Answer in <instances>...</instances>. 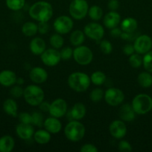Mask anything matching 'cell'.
I'll use <instances>...</instances> for the list:
<instances>
[{"label":"cell","mask_w":152,"mask_h":152,"mask_svg":"<svg viewBox=\"0 0 152 152\" xmlns=\"http://www.w3.org/2000/svg\"><path fill=\"white\" fill-rule=\"evenodd\" d=\"M109 131L112 137L116 139H122L126 135L127 127L123 120H116L109 126Z\"/></svg>","instance_id":"cell-14"},{"label":"cell","mask_w":152,"mask_h":152,"mask_svg":"<svg viewBox=\"0 0 152 152\" xmlns=\"http://www.w3.org/2000/svg\"><path fill=\"white\" fill-rule=\"evenodd\" d=\"M138 23L135 19L132 17L125 18L121 22V29L123 32L134 33L137 30Z\"/></svg>","instance_id":"cell-24"},{"label":"cell","mask_w":152,"mask_h":152,"mask_svg":"<svg viewBox=\"0 0 152 152\" xmlns=\"http://www.w3.org/2000/svg\"><path fill=\"white\" fill-rule=\"evenodd\" d=\"M83 33L89 39L99 41L104 35V29L102 25L96 22H90L83 28Z\"/></svg>","instance_id":"cell-10"},{"label":"cell","mask_w":152,"mask_h":152,"mask_svg":"<svg viewBox=\"0 0 152 152\" xmlns=\"http://www.w3.org/2000/svg\"><path fill=\"white\" fill-rule=\"evenodd\" d=\"M22 32L26 37H33L38 32V26L32 22H27L22 27Z\"/></svg>","instance_id":"cell-29"},{"label":"cell","mask_w":152,"mask_h":152,"mask_svg":"<svg viewBox=\"0 0 152 152\" xmlns=\"http://www.w3.org/2000/svg\"><path fill=\"white\" fill-rule=\"evenodd\" d=\"M122 33V29H119V28H118L117 27H116V28L111 29V31H110V35L113 37H120Z\"/></svg>","instance_id":"cell-49"},{"label":"cell","mask_w":152,"mask_h":152,"mask_svg":"<svg viewBox=\"0 0 152 152\" xmlns=\"http://www.w3.org/2000/svg\"><path fill=\"white\" fill-rule=\"evenodd\" d=\"M70 88L76 92L86 91L91 83L90 77L83 72H74L70 74L67 80Z\"/></svg>","instance_id":"cell-2"},{"label":"cell","mask_w":152,"mask_h":152,"mask_svg":"<svg viewBox=\"0 0 152 152\" xmlns=\"http://www.w3.org/2000/svg\"><path fill=\"white\" fill-rule=\"evenodd\" d=\"M119 150L122 152H130L132 151V146L126 140H121L119 142Z\"/></svg>","instance_id":"cell-41"},{"label":"cell","mask_w":152,"mask_h":152,"mask_svg":"<svg viewBox=\"0 0 152 152\" xmlns=\"http://www.w3.org/2000/svg\"><path fill=\"white\" fill-rule=\"evenodd\" d=\"M43 126L51 134H58L62 129V124L58 118L55 117H48L44 120Z\"/></svg>","instance_id":"cell-18"},{"label":"cell","mask_w":152,"mask_h":152,"mask_svg":"<svg viewBox=\"0 0 152 152\" xmlns=\"http://www.w3.org/2000/svg\"><path fill=\"white\" fill-rule=\"evenodd\" d=\"M3 110L7 115L15 117L17 116V103L13 99H7L3 103Z\"/></svg>","instance_id":"cell-25"},{"label":"cell","mask_w":152,"mask_h":152,"mask_svg":"<svg viewBox=\"0 0 152 152\" xmlns=\"http://www.w3.org/2000/svg\"><path fill=\"white\" fill-rule=\"evenodd\" d=\"M29 15L37 22H49L53 16L52 4L46 1H39L30 7Z\"/></svg>","instance_id":"cell-1"},{"label":"cell","mask_w":152,"mask_h":152,"mask_svg":"<svg viewBox=\"0 0 152 152\" xmlns=\"http://www.w3.org/2000/svg\"><path fill=\"white\" fill-rule=\"evenodd\" d=\"M120 37L122 39H125V40H133V39H135L137 38V37H135V32L126 33V32H123V31H122Z\"/></svg>","instance_id":"cell-47"},{"label":"cell","mask_w":152,"mask_h":152,"mask_svg":"<svg viewBox=\"0 0 152 152\" xmlns=\"http://www.w3.org/2000/svg\"><path fill=\"white\" fill-rule=\"evenodd\" d=\"M19 120L20 123L31 124V114L26 112H22L19 114Z\"/></svg>","instance_id":"cell-42"},{"label":"cell","mask_w":152,"mask_h":152,"mask_svg":"<svg viewBox=\"0 0 152 152\" xmlns=\"http://www.w3.org/2000/svg\"><path fill=\"white\" fill-rule=\"evenodd\" d=\"M137 82L141 87L148 88L152 86V75L149 72H142L137 77Z\"/></svg>","instance_id":"cell-28"},{"label":"cell","mask_w":152,"mask_h":152,"mask_svg":"<svg viewBox=\"0 0 152 152\" xmlns=\"http://www.w3.org/2000/svg\"><path fill=\"white\" fill-rule=\"evenodd\" d=\"M131 105L136 114H145L152 110V98L144 94H138L133 99Z\"/></svg>","instance_id":"cell-5"},{"label":"cell","mask_w":152,"mask_h":152,"mask_svg":"<svg viewBox=\"0 0 152 152\" xmlns=\"http://www.w3.org/2000/svg\"><path fill=\"white\" fill-rule=\"evenodd\" d=\"M120 22L121 16L116 10H110L104 16V20H103L104 26L110 30L117 27Z\"/></svg>","instance_id":"cell-17"},{"label":"cell","mask_w":152,"mask_h":152,"mask_svg":"<svg viewBox=\"0 0 152 152\" xmlns=\"http://www.w3.org/2000/svg\"><path fill=\"white\" fill-rule=\"evenodd\" d=\"M51 133L46 129H40L34 132V138L36 142L40 145L48 143L51 140Z\"/></svg>","instance_id":"cell-26"},{"label":"cell","mask_w":152,"mask_h":152,"mask_svg":"<svg viewBox=\"0 0 152 152\" xmlns=\"http://www.w3.org/2000/svg\"><path fill=\"white\" fill-rule=\"evenodd\" d=\"M73 25L72 19L69 16H61L55 19L53 27L58 34H66L72 31Z\"/></svg>","instance_id":"cell-9"},{"label":"cell","mask_w":152,"mask_h":152,"mask_svg":"<svg viewBox=\"0 0 152 152\" xmlns=\"http://www.w3.org/2000/svg\"><path fill=\"white\" fill-rule=\"evenodd\" d=\"M71 1H72V0H71Z\"/></svg>","instance_id":"cell-51"},{"label":"cell","mask_w":152,"mask_h":152,"mask_svg":"<svg viewBox=\"0 0 152 152\" xmlns=\"http://www.w3.org/2000/svg\"><path fill=\"white\" fill-rule=\"evenodd\" d=\"M91 83L95 86H101L106 81V75L102 71H95L90 77Z\"/></svg>","instance_id":"cell-31"},{"label":"cell","mask_w":152,"mask_h":152,"mask_svg":"<svg viewBox=\"0 0 152 152\" xmlns=\"http://www.w3.org/2000/svg\"><path fill=\"white\" fill-rule=\"evenodd\" d=\"M10 93L13 97L19 98L23 96L24 89H22V88L20 87V86H14L11 88Z\"/></svg>","instance_id":"cell-40"},{"label":"cell","mask_w":152,"mask_h":152,"mask_svg":"<svg viewBox=\"0 0 152 152\" xmlns=\"http://www.w3.org/2000/svg\"><path fill=\"white\" fill-rule=\"evenodd\" d=\"M129 63L131 67L134 68H139L142 65V57L140 56L139 53H133L132 55L129 56Z\"/></svg>","instance_id":"cell-34"},{"label":"cell","mask_w":152,"mask_h":152,"mask_svg":"<svg viewBox=\"0 0 152 152\" xmlns=\"http://www.w3.org/2000/svg\"><path fill=\"white\" fill-rule=\"evenodd\" d=\"M6 5L10 10L17 11L23 8L25 0H5Z\"/></svg>","instance_id":"cell-33"},{"label":"cell","mask_w":152,"mask_h":152,"mask_svg":"<svg viewBox=\"0 0 152 152\" xmlns=\"http://www.w3.org/2000/svg\"><path fill=\"white\" fill-rule=\"evenodd\" d=\"M49 42H50V45L52 46V48L55 49L61 48L64 44L63 38L62 37L61 34H58V33L51 36Z\"/></svg>","instance_id":"cell-32"},{"label":"cell","mask_w":152,"mask_h":152,"mask_svg":"<svg viewBox=\"0 0 152 152\" xmlns=\"http://www.w3.org/2000/svg\"><path fill=\"white\" fill-rule=\"evenodd\" d=\"M88 14L89 18L93 21H98L103 16V10L101 7L98 5H93L89 8Z\"/></svg>","instance_id":"cell-30"},{"label":"cell","mask_w":152,"mask_h":152,"mask_svg":"<svg viewBox=\"0 0 152 152\" xmlns=\"http://www.w3.org/2000/svg\"><path fill=\"white\" fill-rule=\"evenodd\" d=\"M23 97L28 105L38 106L44 99L45 94L40 86L30 85L24 89Z\"/></svg>","instance_id":"cell-3"},{"label":"cell","mask_w":152,"mask_h":152,"mask_svg":"<svg viewBox=\"0 0 152 152\" xmlns=\"http://www.w3.org/2000/svg\"><path fill=\"white\" fill-rule=\"evenodd\" d=\"M142 65L148 72L152 73V51H148L143 56Z\"/></svg>","instance_id":"cell-35"},{"label":"cell","mask_w":152,"mask_h":152,"mask_svg":"<svg viewBox=\"0 0 152 152\" xmlns=\"http://www.w3.org/2000/svg\"><path fill=\"white\" fill-rule=\"evenodd\" d=\"M43 116L41 113L35 111L31 114V124L33 126H37V127H42L43 126Z\"/></svg>","instance_id":"cell-37"},{"label":"cell","mask_w":152,"mask_h":152,"mask_svg":"<svg viewBox=\"0 0 152 152\" xmlns=\"http://www.w3.org/2000/svg\"><path fill=\"white\" fill-rule=\"evenodd\" d=\"M135 51L139 54H145L152 48V39L148 35H140L135 39L134 43Z\"/></svg>","instance_id":"cell-12"},{"label":"cell","mask_w":152,"mask_h":152,"mask_svg":"<svg viewBox=\"0 0 152 152\" xmlns=\"http://www.w3.org/2000/svg\"><path fill=\"white\" fill-rule=\"evenodd\" d=\"M41 60L45 65L49 67H53L58 65L61 60V53L58 49H47L41 54Z\"/></svg>","instance_id":"cell-11"},{"label":"cell","mask_w":152,"mask_h":152,"mask_svg":"<svg viewBox=\"0 0 152 152\" xmlns=\"http://www.w3.org/2000/svg\"><path fill=\"white\" fill-rule=\"evenodd\" d=\"M85 40V34L83 31H80V30H76V31H73L69 37L70 43L73 46L81 45L83 43Z\"/></svg>","instance_id":"cell-27"},{"label":"cell","mask_w":152,"mask_h":152,"mask_svg":"<svg viewBox=\"0 0 152 152\" xmlns=\"http://www.w3.org/2000/svg\"><path fill=\"white\" fill-rule=\"evenodd\" d=\"M107 7L110 10H116L119 7V0H109Z\"/></svg>","instance_id":"cell-46"},{"label":"cell","mask_w":152,"mask_h":152,"mask_svg":"<svg viewBox=\"0 0 152 152\" xmlns=\"http://www.w3.org/2000/svg\"><path fill=\"white\" fill-rule=\"evenodd\" d=\"M66 111L67 103L61 98L56 99L50 104L49 112L52 117H57L58 119L61 118L66 114Z\"/></svg>","instance_id":"cell-13"},{"label":"cell","mask_w":152,"mask_h":152,"mask_svg":"<svg viewBox=\"0 0 152 152\" xmlns=\"http://www.w3.org/2000/svg\"><path fill=\"white\" fill-rule=\"evenodd\" d=\"M104 100L110 106H118L125 99V94L122 90L116 88H110L104 92Z\"/></svg>","instance_id":"cell-8"},{"label":"cell","mask_w":152,"mask_h":152,"mask_svg":"<svg viewBox=\"0 0 152 152\" xmlns=\"http://www.w3.org/2000/svg\"><path fill=\"white\" fill-rule=\"evenodd\" d=\"M16 133L20 139L30 140L34 134V129L32 124L20 123L16 128Z\"/></svg>","instance_id":"cell-15"},{"label":"cell","mask_w":152,"mask_h":152,"mask_svg":"<svg viewBox=\"0 0 152 152\" xmlns=\"http://www.w3.org/2000/svg\"><path fill=\"white\" fill-rule=\"evenodd\" d=\"M104 92L102 89L99 88H96L93 89L91 91L90 94H89V98L91 100L94 102H98L101 101V99L104 98Z\"/></svg>","instance_id":"cell-36"},{"label":"cell","mask_w":152,"mask_h":152,"mask_svg":"<svg viewBox=\"0 0 152 152\" xmlns=\"http://www.w3.org/2000/svg\"><path fill=\"white\" fill-rule=\"evenodd\" d=\"M135 111L132 108V105L126 103L120 107L119 111V118L124 122H131L135 119Z\"/></svg>","instance_id":"cell-20"},{"label":"cell","mask_w":152,"mask_h":152,"mask_svg":"<svg viewBox=\"0 0 152 152\" xmlns=\"http://www.w3.org/2000/svg\"><path fill=\"white\" fill-rule=\"evenodd\" d=\"M80 151L81 152H98V149L96 148L95 145L90 143H86L84 144V145L80 148Z\"/></svg>","instance_id":"cell-44"},{"label":"cell","mask_w":152,"mask_h":152,"mask_svg":"<svg viewBox=\"0 0 152 152\" xmlns=\"http://www.w3.org/2000/svg\"><path fill=\"white\" fill-rule=\"evenodd\" d=\"M61 59L68 60L73 56V50L70 47H65L60 51Z\"/></svg>","instance_id":"cell-39"},{"label":"cell","mask_w":152,"mask_h":152,"mask_svg":"<svg viewBox=\"0 0 152 152\" xmlns=\"http://www.w3.org/2000/svg\"><path fill=\"white\" fill-rule=\"evenodd\" d=\"M16 75L13 71L4 70L0 72V84L4 87H10L16 83Z\"/></svg>","instance_id":"cell-19"},{"label":"cell","mask_w":152,"mask_h":152,"mask_svg":"<svg viewBox=\"0 0 152 152\" xmlns=\"http://www.w3.org/2000/svg\"><path fill=\"white\" fill-rule=\"evenodd\" d=\"M86 107L81 102H77L75 104L69 111L71 118L75 120H80L83 119L86 115Z\"/></svg>","instance_id":"cell-22"},{"label":"cell","mask_w":152,"mask_h":152,"mask_svg":"<svg viewBox=\"0 0 152 152\" xmlns=\"http://www.w3.org/2000/svg\"><path fill=\"white\" fill-rule=\"evenodd\" d=\"M29 77L31 81L36 84H42L48 79V73L41 67H35L31 70Z\"/></svg>","instance_id":"cell-16"},{"label":"cell","mask_w":152,"mask_h":152,"mask_svg":"<svg viewBox=\"0 0 152 152\" xmlns=\"http://www.w3.org/2000/svg\"><path fill=\"white\" fill-rule=\"evenodd\" d=\"M72 57L78 65H87L92 61L93 53L89 48L84 45H79L73 50Z\"/></svg>","instance_id":"cell-7"},{"label":"cell","mask_w":152,"mask_h":152,"mask_svg":"<svg viewBox=\"0 0 152 152\" xmlns=\"http://www.w3.org/2000/svg\"><path fill=\"white\" fill-rule=\"evenodd\" d=\"M30 50L34 55H41L46 49L44 40L40 37H35L31 41L29 45Z\"/></svg>","instance_id":"cell-21"},{"label":"cell","mask_w":152,"mask_h":152,"mask_svg":"<svg viewBox=\"0 0 152 152\" xmlns=\"http://www.w3.org/2000/svg\"><path fill=\"white\" fill-rule=\"evenodd\" d=\"M15 146V141L11 136L4 135L0 137V152H10Z\"/></svg>","instance_id":"cell-23"},{"label":"cell","mask_w":152,"mask_h":152,"mask_svg":"<svg viewBox=\"0 0 152 152\" xmlns=\"http://www.w3.org/2000/svg\"><path fill=\"white\" fill-rule=\"evenodd\" d=\"M24 83V80H23V79H21V78H19V79H17V80H16V83H18V84H22V83Z\"/></svg>","instance_id":"cell-50"},{"label":"cell","mask_w":152,"mask_h":152,"mask_svg":"<svg viewBox=\"0 0 152 152\" xmlns=\"http://www.w3.org/2000/svg\"><path fill=\"white\" fill-rule=\"evenodd\" d=\"M88 10L89 5L86 0H72L69 7L70 16L77 20L86 17Z\"/></svg>","instance_id":"cell-6"},{"label":"cell","mask_w":152,"mask_h":152,"mask_svg":"<svg viewBox=\"0 0 152 152\" xmlns=\"http://www.w3.org/2000/svg\"><path fill=\"white\" fill-rule=\"evenodd\" d=\"M100 49L104 54H110L113 50V46L108 40H102L100 43Z\"/></svg>","instance_id":"cell-38"},{"label":"cell","mask_w":152,"mask_h":152,"mask_svg":"<svg viewBox=\"0 0 152 152\" xmlns=\"http://www.w3.org/2000/svg\"><path fill=\"white\" fill-rule=\"evenodd\" d=\"M50 104L51 103H49V102H43H43H42L38 106L42 111H43V112H46V111H49V108H50Z\"/></svg>","instance_id":"cell-48"},{"label":"cell","mask_w":152,"mask_h":152,"mask_svg":"<svg viewBox=\"0 0 152 152\" xmlns=\"http://www.w3.org/2000/svg\"><path fill=\"white\" fill-rule=\"evenodd\" d=\"M64 134L71 142H79L85 134V127L78 120L70 121L64 129Z\"/></svg>","instance_id":"cell-4"},{"label":"cell","mask_w":152,"mask_h":152,"mask_svg":"<svg viewBox=\"0 0 152 152\" xmlns=\"http://www.w3.org/2000/svg\"><path fill=\"white\" fill-rule=\"evenodd\" d=\"M38 32L41 34H45L49 31V25L48 22H39Z\"/></svg>","instance_id":"cell-43"},{"label":"cell","mask_w":152,"mask_h":152,"mask_svg":"<svg viewBox=\"0 0 152 152\" xmlns=\"http://www.w3.org/2000/svg\"><path fill=\"white\" fill-rule=\"evenodd\" d=\"M134 52H135V49H134V45L127 44L123 48V53L127 56H131L133 53H134Z\"/></svg>","instance_id":"cell-45"}]
</instances>
